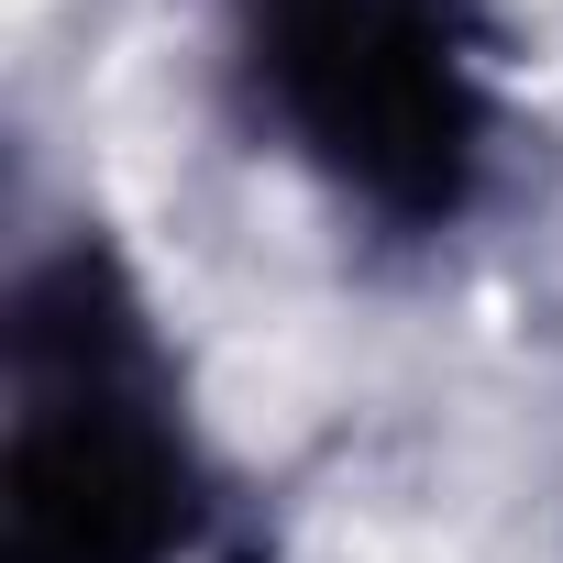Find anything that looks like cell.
Segmentation results:
<instances>
[{"mask_svg":"<svg viewBox=\"0 0 563 563\" xmlns=\"http://www.w3.org/2000/svg\"><path fill=\"white\" fill-rule=\"evenodd\" d=\"M0 563H254L188 365L111 232H45L0 299Z\"/></svg>","mask_w":563,"mask_h":563,"instance_id":"6da1fadb","label":"cell"},{"mask_svg":"<svg viewBox=\"0 0 563 563\" xmlns=\"http://www.w3.org/2000/svg\"><path fill=\"white\" fill-rule=\"evenodd\" d=\"M243 133L376 243H442L486 210L508 144L497 0H210Z\"/></svg>","mask_w":563,"mask_h":563,"instance_id":"7a4b0ae2","label":"cell"}]
</instances>
